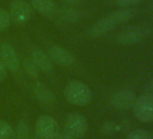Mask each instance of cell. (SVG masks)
Segmentation results:
<instances>
[{"label":"cell","mask_w":153,"mask_h":139,"mask_svg":"<svg viewBox=\"0 0 153 139\" xmlns=\"http://www.w3.org/2000/svg\"><path fill=\"white\" fill-rule=\"evenodd\" d=\"M132 16L133 12L130 9H122L114 11L109 14L108 16L101 18L93 25H91L90 28L88 30L87 34L90 37H100L111 31L116 25L127 22L132 17Z\"/></svg>","instance_id":"1"},{"label":"cell","mask_w":153,"mask_h":139,"mask_svg":"<svg viewBox=\"0 0 153 139\" xmlns=\"http://www.w3.org/2000/svg\"><path fill=\"white\" fill-rule=\"evenodd\" d=\"M64 95L68 102L80 107L88 105L92 98L90 89L85 83L79 81H70L64 90Z\"/></svg>","instance_id":"2"},{"label":"cell","mask_w":153,"mask_h":139,"mask_svg":"<svg viewBox=\"0 0 153 139\" xmlns=\"http://www.w3.org/2000/svg\"><path fill=\"white\" fill-rule=\"evenodd\" d=\"M150 34V29L144 25H134L122 31L117 36V43L122 45H131L142 42Z\"/></svg>","instance_id":"3"},{"label":"cell","mask_w":153,"mask_h":139,"mask_svg":"<svg viewBox=\"0 0 153 139\" xmlns=\"http://www.w3.org/2000/svg\"><path fill=\"white\" fill-rule=\"evenodd\" d=\"M88 129L86 117L79 113H69L65 118V131L76 138L83 137Z\"/></svg>","instance_id":"4"},{"label":"cell","mask_w":153,"mask_h":139,"mask_svg":"<svg viewBox=\"0 0 153 139\" xmlns=\"http://www.w3.org/2000/svg\"><path fill=\"white\" fill-rule=\"evenodd\" d=\"M133 113L143 123L153 122V97L148 94L139 97L133 106Z\"/></svg>","instance_id":"5"},{"label":"cell","mask_w":153,"mask_h":139,"mask_svg":"<svg viewBox=\"0 0 153 139\" xmlns=\"http://www.w3.org/2000/svg\"><path fill=\"white\" fill-rule=\"evenodd\" d=\"M36 135L42 139H56L59 134L57 121L48 115L40 116L35 125Z\"/></svg>","instance_id":"6"},{"label":"cell","mask_w":153,"mask_h":139,"mask_svg":"<svg viewBox=\"0 0 153 139\" xmlns=\"http://www.w3.org/2000/svg\"><path fill=\"white\" fill-rule=\"evenodd\" d=\"M8 14L10 19L14 23L24 25L29 21L32 16V8L25 0H15L10 6V11Z\"/></svg>","instance_id":"7"},{"label":"cell","mask_w":153,"mask_h":139,"mask_svg":"<svg viewBox=\"0 0 153 139\" xmlns=\"http://www.w3.org/2000/svg\"><path fill=\"white\" fill-rule=\"evenodd\" d=\"M137 98L134 92L130 90H117L111 98L112 106L120 110H126L133 108Z\"/></svg>","instance_id":"8"},{"label":"cell","mask_w":153,"mask_h":139,"mask_svg":"<svg viewBox=\"0 0 153 139\" xmlns=\"http://www.w3.org/2000/svg\"><path fill=\"white\" fill-rule=\"evenodd\" d=\"M0 59L8 71L16 72L20 68V61L18 55L12 45L4 43L0 47Z\"/></svg>","instance_id":"9"},{"label":"cell","mask_w":153,"mask_h":139,"mask_svg":"<svg viewBox=\"0 0 153 139\" xmlns=\"http://www.w3.org/2000/svg\"><path fill=\"white\" fill-rule=\"evenodd\" d=\"M49 57L51 61L62 66H70L75 62V58L72 53L59 46L51 47L49 52Z\"/></svg>","instance_id":"10"},{"label":"cell","mask_w":153,"mask_h":139,"mask_svg":"<svg viewBox=\"0 0 153 139\" xmlns=\"http://www.w3.org/2000/svg\"><path fill=\"white\" fill-rule=\"evenodd\" d=\"M35 98L42 103L46 105H52L55 101V95L52 90L42 82H36L33 88Z\"/></svg>","instance_id":"11"},{"label":"cell","mask_w":153,"mask_h":139,"mask_svg":"<svg viewBox=\"0 0 153 139\" xmlns=\"http://www.w3.org/2000/svg\"><path fill=\"white\" fill-rule=\"evenodd\" d=\"M32 59L38 67L39 71H42L45 73H49L52 71L51 60L42 51H34L32 54Z\"/></svg>","instance_id":"12"},{"label":"cell","mask_w":153,"mask_h":139,"mask_svg":"<svg viewBox=\"0 0 153 139\" xmlns=\"http://www.w3.org/2000/svg\"><path fill=\"white\" fill-rule=\"evenodd\" d=\"M32 6L39 13L49 16L56 11V4L53 0H33Z\"/></svg>","instance_id":"13"},{"label":"cell","mask_w":153,"mask_h":139,"mask_svg":"<svg viewBox=\"0 0 153 139\" xmlns=\"http://www.w3.org/2000/svg\"><path fill=\"white\" fill-rule=\"evenodd\" d=\"M59 16L60 18L67 22V23H76L78 22L80 18V12L76 9L74 7H62L59 12Z\"/></svg>","instance_id":"14"},{"label":"cell","mask_w":153,"mask_h":139,"mask_svg":"<svg viewBox=\"0 0 153 139\" xmlns=\"http://www.w3.org/2000/svg\"><path fill=\"white\" fill-rule=\"evenodd\" d=\"M23 66H24L25 72L28 77H30L31 79H33V80H36L39 77L40 71L32 58H25L24 61Z\"/></svg>","instance_id":"15"},{"label":"cell","mask_w":153,"mask_h":139,"mask_svg":"<svg viewBox=\"0 0 153 139\" xmlns=\"http://www.w3.org/2000/svg\"><path fill=\"white\" fill-rule=\"evenodd\" d=\"M0 139H16L15 130L4 120H0Z\"/></svg>","instance_id":"16"},{"label":"cell","mask_w":153,"mask_h":139,"mask_svg":"<svg viewBox=\"0 0 153 139\" xmlns=\"http://www.w3.org/2000/svg\"><path fill=\"white\" fill-rule=\"evenodd\" d=\"M16 139H30V131L28 125L21 121L18 123L16 130Z\"/></svg>","instance_id":"17"},{"label":"cell","mask_w":153,"mask_h":139,"mask_svg":"<svg viewBox=\"0 0 153 139\" xmlns=\"http://www.w3.org/2000/svg\"><path fill=\"white\" fill-rule=\"evenodd\" d=\"M125 139H152L151 134L144 129H135L129 133Z\"/></svg>","instance_id":"18"},{"label":"cell","mask_w":153,"mask_h":139,"mask_svg":"<svg viewBox=\"0 0 153 139\" xmlns=\"http://www.w3.org/2000/svg\"><path fill=\"white\" fill-rule=\"evenodd\" d=\"M121 126L114 123V122H106L101 126V132L105 134V135H110L112 133H114L118 130H120Z\"/></svg>","instance_id":"19"},{"label":"cell","mask_w":153,"mask_h":139,"mask_svg":"<svg viewBox=\"0 0 153 139\" xmlns=\"http://www.w3.org/2000/svg\"><path fill=\"white\" fill-rule=\"evenodd\" d=\"M10 21L9 14L4 9H0V31L7 28L10 25Z\"/></svg>","instance_id":"20"},{"label":"cell","mask_w":153,"mask_h":139,"mask_svg":"<svg viewBox=\"0 0 153 139\" xmlns=\"http://www.w3.org/2000/svg\"><path fill=\"white\" fill-rule=\"evenodd\" d=\"M140 0H115V2L120 7H129L131 5H135Z\"/></svg>","instance_id":"21"},{"label":"cell","mask_w":153,"mask_h":139,"mask_svg":"<svg viewBox=\"0 0 153 139\" xmlns=\"http://www.w3.org/2000/svg\"><path fill=\"white\" fill-rule=\"evenodd\" d=\"M7 75V68L4 65L3 61L0 59V81H2Z\"/></svg>","instance_id":"22"},{"label":"cell","mask_w":153,"mask_h":139,"mask_svg":"<svg viewBox=\"0 0 153 139\" xmlns=\"http://www.w3.org/2000/svg\"><path fill=\"white\" fill-rule=\"evenodd\" d=\"M56 139H76V137L72 136L71 135H69L68 133H67L66 131H63V132H59Z\"/></svg>","instance_id":"23"},{"label":"cell","mask_w":153,"mask_h":139,"mask_svg":"<svg viewBox=\"0 0 153 139\" xmlns=\"http://www.w3.org/2000/svg\"><path fill=\"white\" fill-rule=\"evenodd\" d=\"M146 94L153 97V80L150 81L146 86Z\"/></svg>","instance_id":"24"},{"label":"cell","mask_w":153,"mask_h":139,"mask_svg":"<svg viewBox=\"0 0 153 139\" xmlns=\"http://www.w3.org/2000/svg\"><path fill=\"white\" fill-rule=\"evenodd\" d=\"M65 2H68V3H70V4H78L79 2H81L82 0H63Z\"/></svg>","instance_id":"25"},{"label":"cell","mask_w":153,"mask_h":139,"mask_svg":"<svg viewBox=\"0 0 153 139\" xmlns=\"http://www.w3.org/2000/svg\"><path fill=\"white\" fill-rule=\"evenodd\" d=\"M33 139H42V138H41V137H39V136H37V135H36Z\"/></svg>","instance_id":"26"}]
</instances>
